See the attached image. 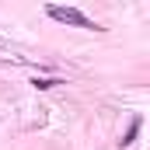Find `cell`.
Instances as JSON below:
<instances>
[{"instance_id": "7a4b0ae2", "label": "cell", "mask_w": 150, "mask_h": 150, "mask_svg": "<svg viewBox=\"0 0 150 150\" xmlns=\"http://www.w3.org/2000/svg\"><path fill=\"white\" fill-rule=\"evenodd\" d=\"M140 126H143V122H140V119H133V122H129V129H126V136H122L119 143H122V147H129V143L136 140V133H140Z\"/></svg>"}, {"instance_id": "6da1fadb", "label": "cell", "mask_w": 150, "mask_h": 150, "mask_svg": "<svg viewBox=\"0 0 150 150\" xmlns=\"http://www.w3.org/2000/svg\"><path fill=\"white\" fill-rule=\"evenodd\" d=\"M45 14L52 18V21H59V25H74V28H98L91 18H84L77 7H59V4H49L45 7Z\"/></svg>"}, {"instance_id": "3957f363", "label": "cell", "mask_w": 150, "mask_h": 150, "mask_svg": "<svg viewBox=\"0 0 150 150\" xmlns=\"http://www.w3.org/2000/svg\"><path fill=\"white\" fill-rule=\"evenodd\" d=\"M32 84H35L38 91H45V87H56V84H63V80H56V77H35Z\"/></svg>"}]
</instances>
